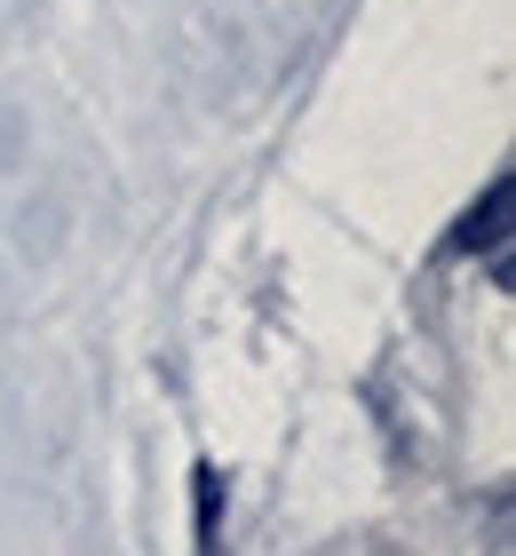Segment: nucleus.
I'll list each match as a JSON object with an SVG mask.
<instances>
[{"label": "nucleus", "instance_id": "1", "mask_svg": "<svg viewBox=\"0 0 516 556\" xmlns=\"http://www.w3.org/2000/svg\"><path fill=\"white\" fill-rule=\"evenodd\" d=\"M199 556H215V469H199Z\"/></svg>", "mask_w": 516, "mask_h": 556}]
</instances>
